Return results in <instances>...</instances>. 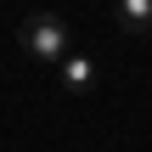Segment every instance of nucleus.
<instances>
[{"label":"nucleus","instance_id":"1","mask_svg":"<svg viewBox=\"0 0 152 152\" xmlns=\"http://www.w3.org/2000/svg\"><path fill=\"white\" fill-rule=\"evenodd\" d=\"M23 51L34 62H62L73 51V28L56 17V11H28L23 17Z\"/></svg>","mask_w":152,"mask_h":152},{"label":"nucleus","instance_id":"2","mask_svg":"<svg viewBox=\"0 0 152 152\" xmlns=\"http://www.w3.org/2000/svg\"><path fill=\"white\" fill-rule=\"evenodd\" d=\"M56 79H62V90H73V96H85V90L96 85V62H90L85 51H68V56L56 62Z\"/></svg>","mask_w":152,"mask_h":152},{"label":"nucleus","instance_id":"3","mask_svg":"<svg viewBox=\"0 0 152 152\" xmlns=\"http://www.w3.org/2000/svg\"><path fill=\"white\" fill-rule=\"evenodd\" d=\"M113 17L124 34H152V0H113Z\"/></svg>","mask_w":152,"mask_h":152}]
</instances>
